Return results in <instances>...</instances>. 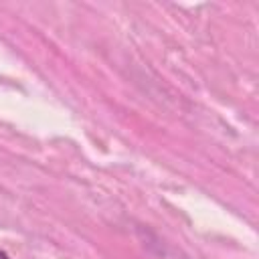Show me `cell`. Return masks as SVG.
Returning <instances> with one entry per match:
<instances>
[{
	"mask_svg": "<svg viewBox=\"0 0 259 259\" xmlns=\"http://www.w3.org/2000/svg\"><path fill=\"white\" fill-rule=\"evenodd\" d=\"M0 259H10V257H8V255H6L4 251H0Z\"/></svg>",
	"mask_w": 259,
	"mask_h": 259,
	"instance_id": "cell-1",
	"label": "cell"
}]
</instances>
